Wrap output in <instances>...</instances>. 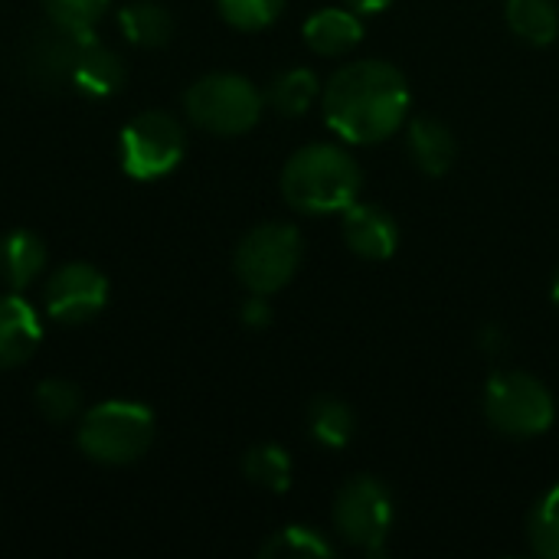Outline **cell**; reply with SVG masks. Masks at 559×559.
Here are the masks:
<instances>
[{
    "mask_svg": "<svg viewBox=\"0 0 559 559\" xmlns=\"http://www.w3.org/2000/svg\"><path fill=\"white\" fill-rule=\"evenodd\" d=\"M409 82L386 59L341 66L321 88L328 128L347 144H380L393 138L409 115Z\"/></svg>",
    "mask_w": 559,
    "mask_h": 559,
    "instance_id": "1",
    "label": "cell"
},
{
    "mask_svg": "<svg viewBox=\"0 0 559 559\" xmlns=\"http://www.w3.org/2000/svg\"><path fill=\"white\" fill-rule=\"evenodd\" d=\"M360 187V164L347 147L331 141L298 147L282 167V197L292 210L305 216L344 213L350 203H357Z\"/></svg>",
    "mask_w": 559,
    "mask_h": 559,
    "instance_id": "2",
    "label": "cell"
},
{
    "mask_svg": "<svg viewBox=\"0 0 559 559\" xmlns=\"http://www.w3.org/2000/svg\"><path fill=\"white\" fill-rule=\"evenodd\" d=\"M481 409L488 426L508 439H537L550 432L557 419V403L547 383L524 370H501L488 380Z\"/></svg>",
    "mask_w": 559,
    "mask_h": 559,
    "instance_id": "3",
    "label": "cell"
},
{
    "mask_svg": "<svg viewBox=\"0 0 559 559\" xmlns=\"http://www.w3.org/2000/svg\"><path fill=\"white\" fill-rule=\"evenodd\" d=\"M154 442V413L141 403L108 400L79 423V449L102 465H131Z\"/></svg>",
    "mask_w": 559,
    "mask_h": 559,
    "instance_id": "4",
    "label": "cell"
},
{
    "mask_svg": "<svg viewBox=\"0 0 559 559\" xmlns=\"http://www.w3.org/2000/svg\"><path fill=\"white\" fill-rule=\"evenodd\" d=\"M183 108L187 118L219 138H236L246 134L259 124L262 108H265V95L236 72H213L197 79L187 95H183Z\"/></svg>",
    "mask_w": 559,
    "mask_h": 559,
    "instance_id": "5",
    "label": "cell"
},
{
    "mask_svg": "<svg viewBox=\"0 0 559 559\" xmlns=\"http://www.w3.org/2000/svg\"><path fill=\"white\" fill-rule=\"evenodd\" d=\"M301 255L305 242L292 223H259L239 239L233 269L249 295L269 298L295 278Z\"/></svg>",
    "mask_w": 559,
    "mask_h": 559,
    "instance_id": "6",
    "label": "cell"
},
{
    "mask_svg": "<svg viewBox=\"0 0 559 559\" xmlns=\"http://www.w3.org/2000/svg\"><path fill=\"white\" fill-rule=\"evenodd\" d=\"M331 521L347 547L383 557L393 531V495L377 475H354L341 485Z\"/></svg>",
    "mask_w": 559,
    "mask_h": 559,
    "instance_id": "7",
    "label": "cell"
},
{
    "mask_svg": "<svg viewBox=\"0 0 559 559\" xmlns=\"http://www.w3.org/2000/svg\"><path fill=\"white\" fill-rule=\"evenodd\" d=\"M121 170L134 180H160L167 177L187 151L183 124L167 111H141L124 124L121 141Z\"/></svg>",
    "mask_w": 559,
    "mask_h": 559,
    "instance_id": "8",
    "label": "cell"
},
{
    "mask_svg": "<svg viewBox=\"0 0 559 559\" xmlns=\"http://www.w3.org/2000/svg\"><path fill=\"white\" fill-rule=\"evenodd\" d=\"M108 305V278L88 262H69L46 285V311L56 324H88Z\"/></svg>",
    "mask_w": 559,
    "mask_h": 559,
    "instance_id": "9",
    "label": "cell"
},
{
    "mask_svg": "<svg viewBox=\"0 0 559 559\" xmlns=\"http://www.w3.org/2000/svg\"><path fill=\"white\" fill-rule=\"evenodd\" d=\"M341 216H344L341 233H344V242L350 246L354 255H360L367 262H386L396 252L400 226H396L393 213H386L383 206L350 203Z\"/></svg>",
    "mask_w": 559,
    "mask_h": 559,
    "instance_id": "10",
    "label": "cell"
},
{
    "mask_svg": "<svg viewBox=\"0 0 559 559\" xmlns=\"http://www.w3.org/2000/svg\"><path fill=\"white\" fill-rule=\"evenodd\" d=\"M406 151H409V160L419 167V174L442 177L452 170L459 157V141H455V131L442 118L416 115L406 124Z\"/></svg>",
    "mask_w": 559,
    "mask_h": 559,
    "instance_id": "11",
    "label": "cell"
},
{
    "mask_svg": "<svg viewBox=\"0 0 559 559\" xmlns=\"http://www.w3.org/2000/svg\"><path fill=\"white\" fill-rule=\"evenodd\" d=\"M43 341L39 314L20 295H0V370L26 364Z\"/></svg>",
    "mask_w": 559,
    "mask_h": 559,
    "instance_id": "12",
    "label": "cell"
},
{
    "mask_svg": "<svg viewBox=\"0 0 559 559\" xmlns=\"http://www.w3.org/2000/svg\"><path fill=\"white\" fill-rule=\"evenodd\" d=\"M364 39V20L350 7H324L305 20V43L311 52L337 59Z\"/></svg>",
    "mask_w": 559,
    "mask_h": 559,
    "instance_id": "13",
    "label": "cell"
},
{
    "mask_svg": "<svg viewBox=\"0 0 559 559\" xmlns=\"http://www.w3.org/2000/svg\"><path fill=\"white\" fill-rule=\"evenodd\" d=\"M124 82V62L118 52H111L108 46H102L95 36L82 46L75 66H72V75H69V85L88 98H108L121 88Z\"/></svg>",
    "mask_w": 559,
    "mask_h": 559,
    "instance_id": "14",
    "label": "cell"
},
{
    "mask_svg": "<svg viewBox=\"0 0 559 559\" xmlns=\"http://www.w3.org/2000/svg\"><path fill=\"white\" fill-rule=\"evenodd\" d=\"M46 269V242L29 229H13L0 239V282L13 292L36 282Z\"/></svg>",
    "mask_w": 559,
    "mask_h": 559,
    "instance_id": "15",
    "label": "cell"
},
{
    "mask_svg": "<svg viewBox=\"0 0 559 559\" xmlns=\"http://www.w3.org/2000/svg\"><path fill=\"white\" fill-rule=\"evenodd\" d=\"M308 432L324 449H344L357 436V413L347 400L334 393H321L308 406Z\"/></svg>",
    "mask_w": 559,
    "mask_h": 559,
    "instance_id": "16",
    "label": "cell"
},
{
    "mask_svg": "<svg viewBox=\"0 0 559 559\" xmlns=\"http://www.w3.org/2000/svg\"><path fill=\"white\" fill-rule=\"evenodd\" d=\"M504 20L511 33L527 46H550L559 36L557 0H508Z\"/></svg>",
    "mask_w": 559,
    "mask_h": 559,
    "instance_id": "17",
    "label": "cell"
},
{
    "mask_svg": "<svg viewBox=\"0 0 559 559\" xmlns=\"http://www.w3.org/2000/svg\"><path fill=\"white\" fill-rule=\"evenodd\" d=\"M118 26L128 36V43L144 46V49H157L170 39L174 33V16L167 13V7L154 3V0H138L118 10Z\"/></svg>",
    "mask_w": 559,
    "mask_h": 559,
    "instance_id": "18",
    "label": "cell"
},
{
    "mask_svg": "<svg viewBox=\"0 0 559 559\" xmlns=\"http://www.w3.org/2000/svg\"><path fill=\"white\" fill-rule=\"evenodd\" d=\"M321 98V79L311 69H288L272 79L265 102L282 115V118H298L305 115L314 102Z\"/></svg>",
    "mask_w": 559,
    "mask_h": 559,
    "instance_id": "19",
    "label": "cell"
},
{
    "mask_svg": "<svg viewBox=\"0 0 559 559\" xmlns=\"http://www.w3.org/2000/svg\"><path fill=\"white\" fill-rule=\"evenodd\" d=\"M334 554H337L334 544L321 531L305 527V524H292V527L275 531L259 550L262 559H331Z\"/></svg>",
    "mask_w": 559,
    "mask_h": 559,
    "instance_id": "20",
    "label": "cell"
},
{
    "mask_svg": "<svg viewBox=\"0 0 559 559\" xmlns=\"http://www.w3.org/2000/svg\"><path fill=\"white\" fill-rule=\"evenodd\" d=\"M242 475L262 491L285 495L292 488V455L275 442L255 445L242 459Z\"/></svg>",
    "mask_w": 559,
    "mask_h": 559,
    "instance_id": "21",
    "label": "cell"
},
{
    "mask_svg": "<svg viewBox=\"0 0 559 559\" xmlns=\"http://www.w3.org/2000/svg\"><path fill=\"white\" fill-rule=\"evenodd\" d=\"M531 550L544 559H559V485H554L531 511Z\"/></svg>",
    "mask_w": 559,
    "mask_h": 559,
    "instance_id": "22",
    "label": "cell"
},
{
    "mask_svg": "<svg viewBox=\"0 0 559 559\" xmlns=\"http://www.w3.org/2000/svg\"><path fill=\"white\" fill-rule=\"evenodd\" d=\"M216 7H219V16L233 29L259 33V29L272 26L282 16L285 0H216Z\"/></svg>",
    "mask_w": 559,
    "mask_h": 559,
    "instance_id": "23",
    "label": "cell"
},
{
    "mask_svg": "<svg viewBox=\"0 0 559 559\" xmlns=\"http://www.w3.org/2000/svg\"><path fill=\"white\" fill-rule=\"evenodd\" d=\"M43 10L52 26L72 33H95V23L108 10V0H43Z\"/></svg>",
    "mask_w": 559,
    "mask_h": 559,
    "instance_id": "24",
    "label": "cell"
},
{
    "mask_svg": "<svg viewBox=\"0 0 559 559\" xmlns=\"http://www.w3.org/2000/svg\"><path fill=\"white\" fill-rule=\"evenodd\" d=\"M36 406L49 423H69L82 409V390L72 380H43L36 386Z\"/></svg>",
    "mask_w": 559,
    "mask_h": 559,
    "instance_id": "25",
    "label": "cell"
},
{
    "mask_svg": "<svg viewBox=\"0 0 559 559\" xmlns=\"http://www.w3.org/2000/svg\"><path fill=\"white\" fill-rule=\"evenodd\" d=\"M239 318H242V324H246L249 331H265V328L272 324L275 314H272V305L265 301V295H252V298H246Z\"/></svg>",
    "mask_w": 559,
    "mask_h": 559,
    "instance_id": "26",
    "label": "cell"
},
{
    "mask_svg": "<svg viewBox=\"0 0 559 559\" xmlns=\"http://www.w3.org/2000/svg\"><path fill=\"white\" fill-rule=\"evenodd\" d=\"M478 344H481V350H488V354H501V347H508V337L501 334V328L488 324V328L478 334Z\"/></svg>",
    "mask_w": 559,
    "mask_h": 559,
    "instance_id": "27",
    "label": "cell"
},
{
    "mask_svg": "<svg viewBox=\"0 0 559 559\" xmlns=\"http://www.w3.org/2000/svg\"><path fill=\"white\" fill-rule=\"evenodd\" d=\"M390 3H393V0H344V7H350V10L360 13V16H367V13H383V10H390Z\"/></svg>",
    "mask_w": 559,
    "mask_h": 559,
    "instance_id": "28",
    "label": "cell"
},
{
    "mask_svg": "<svg viewBox=\"0 0 559 559\" xmlns=\"http://www.w3.org/2000/svg\"><path fill=\"white\" fill-rule=\"evenodd\" d=\"M550 295H554V305L559 308V275H557V282H554V292H550Z\"/></svg>",
    "mask_w": 559,
    "mask_h": 559,
    "instance_id": "29",
    "label": "cell"
}]
</instances>
